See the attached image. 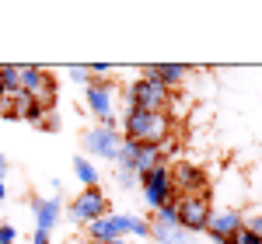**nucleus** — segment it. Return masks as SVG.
Here are the masks:
<instances>
[{
	"instance_id": "1",
	"label": "nucleus",
	"mask_w": 262,
	"mask_h": 244,
	"mask_svg": "<svg viewBox=\"0 0 262 244\" xmlns=\"http://www.w3.org/2000/svg\"><path fill=\"white\" fill-rule=\"evenodd\" d=\"M122 140L143 143V147H164L175 133V122L164 112H126L119 122Z\"/></svg>"
},
{
	"instance_id": "2",
	"label": "nucleus",
	"mask_w": 262,
	"mask_h": 244,
	"mask_svg": "<svg viewBox=\"0 0 262 244\" xmlns=\"http://www.w3.org/2000/svg\"><path fill=\"white\" fill-rule=\"evenodd\" d=\"M179 91H168L164 84L150 81V77H140L126 87V112H164L171 108V98Z\"/></svg>"
},
{
	"instance_id": "3",
	"label": "nucleus",
	"mask_w": 262,
	"mask_h": 244,
	"mask_svg": "<svg viewBox=\"0 0 262 244\" xmlns=\"http://www.w3.org/2000/svg\"><path fill=\"white\" fill-rule=\"evenodd\" d=\"M108 196L101 192L98 185H91V188H84V192H77V199L67 206V216H70V224L77 227H88L95 224V220H101V216H108Z\"/></svg>"
},
{
	"instance_id": "4",
	"label": "nucleus",
	"mask_w": 262,
	"mask_h": 244,
	"mask_svg": "<svg viewBox=\"0 0 262 244\" xmlns=\"http://www.w3.org/2000/svg\"><path fill=\"white\" fill-rule=\"evenodd\" d=\"M21 91L39 105V108L56 112V81L42 66H21Z\"/></svg>"
},
{
	"instance_id": "5",
	"label": "nucleus",
	"mask_w": 262,
	"mask_h": 244,
	"mask_svg": "<svg viewBox=\"0 0 262 244\" xmlns=\"http://www.w3.org/2000/svg\"><path fill=\"white\" fill-rule=\"evenodd\" d=\"M137 185L143 188V199H147L150 209H161L168 199H175V192H171V164H158V167L137 175Z\"/></svg>"
},
{
	"instance_id": "6",
	"label": "nucleus",
	"mask_w": 262,
	"mask_h": 244,
	"mask_svg": "<svg viewBox=\"0 0 262 244\" xmlns=\"http://www.w3.org/2000/svg\"><path fill=\"white\" fill-rule=\"evenodd\" d=\"M171 192L185 199V196H206L210 192V178L200 164L192 161H175L171 164Z\"/></svg>"
},
{
	"instance_id": "7",
	"label": "nucleus",
	"mask_w": 262,
	"mask_h": 244,
	"mask_svg": "<svg viewBox=\"0 0 262 244\" xmlns=\"http://www.w3.org/2000/svg\"><path fill=\"white\" fill-rule=\"evenodd\" d=\"M210 196L213 192H206V196H185L179 199V227L185 234H200L206 230V220H210Z\"/></svg>"
},
{
	"instance_id": "8",
	"label": "nucleus",
	"mask_w": 262,
	"mask_h": 244,
	"mask_svg": "<svg viewBox=\"0 0 262 244\" xmlns=\"http://www.w3.org/2000/svg\"><path fill=\"white\" fill-rule=\"evenodd\" d=\"M140 77H150V81L164 84L168 91H179L182 84L192 77V66H185V63H147L140 70Z\"/></svg>"
},
{
	"instance_id": "9",
	"label": "nucleus",
	"mask_w": 262,
	"mask_h": 244,
	"mask_svg": "<svg viewBox=\"0 0 262 244\" xmlns=\"http://www.w3.org/2000/svg\"><path fill=\"white\" fill-rule=\"evenodd\" d=\"M116 81H108V77H91L88 81V108L95 112V115H112V105H116Z\"/></svg>"
},
{
	"instance_id": "10",
	"label": "nucleus",
	"mask_w": 262,
	"mask_h": 244,
	"mask_svg": "<svg viewBox=\"0 0 262 244\" xmlns=\"http://www.w3.org/2000/svg\"><path fill=\"white\" fill-rule=\"evenodd\" d=\"M84 147H88V154H95V157H105V161H116V154H119L122 147V133L119 129H88V136H84Z\"/></svg>"
},
{
	"instance_id": "11",
	"label": "nucleus",
	"mask_w": 262,
	"mask_h": 244,
	"mask_svg": "<svg viewBox=\"0 0 262 244\" xmlns=\"http://www.w3.org/2000/svg\"><path fill=\"white\" fill-rule=\"evenodd\" d=\"M238 230H242V209L224 206V209H210V220H206L203 234H210L217 241V237H234Z\"/></svg>"
},
{
	"instance_id": "12",
	"label": "nucleus",
	"mask_w": 262,
	"mask_h": 244,
	"mask_svg": "<svg viewBox=\"0 0 262 244\" xmlns=\"http://www.w3.org/2000/svg\"><path fill=\"white\" fill-rule=\"evenodd\" d=\"M129 234V216H101L95 224H88V241L98 244V241H116V237H126Z\"/></svg>"
},
{
	"instance_id": "13",
	"label": "nucleus",
	"mask_w": 262,
	"mask_h": 244,
	"mask_svg": "<svg viewBox=\"0 0 262 244\" xmlns=\"http://www.w3.org/2000/svg\"><path fill=\"white\" fill-rule=\"evenodd\" d=\"M32 213H35V230H53L56 227V220H60V213H63V203H60V196L56 199H39V196H32Z\"/></svg>"
},
{
	"instance_id": "14",
	"label": "nucleus",
	"mask_w": 262,
	"mask_h": 244,
	"mask_svg": "<svg viewBox=\"0 0 262 244\" xmlns=\"http://www.w3.org/2000/svg\"><path fill=\"white\" fill-rule=\"evenodd\" d=\"M150 237L158 244H192V234H185L179 224H150Z\"/></svg>"
},
{
	"instance_id": "15",
	"label": "nucleus",
	"mask_w": 262,
	"mask_h": 244,
	"mask_svg": "<svg viewBox=\"0 0 262 244\" xmlns=\"http://www.w3.org/2000/svg\"><path fill=\"white\" fill-rule=\"evenodd\" d=\"M140 150H143V143L122 140L119 154H116V171H133V175H137V167H140Z\"/></svg>"
},
{
	"instance_id": "16",
	"label": "nucleus",
	"mask_w": 262,
	"mask_h": 244,
	"mask_svg": "<svg viewBox=\"0 0 262 244\" xmlns=\"http://www.w3.org/2000/svg\"><path fill=\"white\" fill-rule=\"evenodd\" d=\"M0 84H4L7 94L11 91H21V63H4L0 66Z\"/></svg>"
},
{
	"instance_id": "17",
	"label": "nucleus",
	"mask_w": 262,
	"mask_h": 244,
	"mask_svg": "<svg viewBox=\"0 0 262 244\" xmlns=\"http://www.w3.org/2000/svg\"><path fill=\"white\" fill-rule=\"evenodd\" d=\"M74 175L84 182V188L98 185V171H95V164H88V157H74Z\"/></svg>"
},
{
	"instance_id": "18",
	"label": "nucleus",
	"mask_w": 262,
	"mask_h": 244,
	"mask_svg": "<svg viewBox=\"0 0 262 244\" xmlns=\"http://www.w3.org/2000/svg\"><path fill=\"white\" fill-rule=\"evenodd\" d=\"M242 227H245V230H252V234L262 241V213H255V209L242 213Z\"/></svg>"
},
{
	"instance_id": "19",
	"label": "nucleus",
	"mask_w": 262,
	"mask_h": 244,
	"mask_svg": "<svg viewBox=\"0 0 262 244\" xmlns=\"http://www.w3.org/2000/svg\"><path fill=\"white\" fill-rule=\"evenodd\" d=\"M129 234H137V237H150V224H147V220H137V216H129Z\"/></svg>"
},
{
	"instance_id": "20",
	"label": "nucleus",
	"mask_w": 262,
	"mask_h": 244,
	"mask_svg": "<svg viewBox=\"0 0 262 244\" xmlns=\"http://www.w3.org/2000/svg\"><path fill=\"white\" fill-rule=\"evenodd\" d=\"M70 81H77V84H84V87H88V81H91L88 66H77V63H74V66H70Z\"/></svg>"
},
{
	"instance_id": "21",
	"label": "nucleus",
	"mask_w": 262,
	"mask_h": 244,
	"mask_svg": "<svg viewBox=\"0 0 262 244\" xmlns=\"http://www.w3.org/2000/svg\"><path fill=\"white\" fill-rule=\"evenodd\" d=\"M116 182H119L122 188H133V185H137V175H133V171H116Z\"/></svg>"
},
{
	"instance_id": "22",
	"label": "nucleus",
	"mask_w": 262,
	"mask_h": 244,
	"mask_svg": "<svg viewBox=\"0 0 262 244\" xmlns=\"http://www.w3.org/2000/svg\"><path fill=\"white\" fill-rule=\"evenodd\" d=\"M88 74L91 77H112V66L108 63H95V66H88Z\"/></svg>"
},
{
	"instance_id": "23",
	"label": "nucleus",
	"mask_w": 262,
	"mask_h": 244,
	"mask_svg": "<svg viewBox=\"0 0 262 244\" xmlns=\"http://www.w3.org/2000/svg\"><path fill=\"white\" fill-rule=\"evenodd\" d=\"M14 237H18V234H14V227H11V224H0V244H14Z\"/></svg>"
},
{
	"instance_id": "24",
	"label": "nucleus",
	"mask_w": 262,
	"mask_h": 244,
	"mask_svg": "<svg viewBox=\"0 0 262 244\" xmlns=\"http://www.w3.org/2000/svg\"><path fill=\"white\" fill-rule=\"evenodd\" d=\"M234 241H238V244H262L259 237H255L252 230H245V227H242V230H238V237H234Z\"/></svg>"
},
{
	"instance_id": "25",
	"label": "nucleus",
	"mask_w": 262,
	"mask_h": 244,
	"mask_svg": "<svg viewBox=\"0 0 262 244\" xmlns=\"http://www.w3.org/2000/svg\"><path fill=\"white\" fill-rule=\"evenodd\" d=\"M39 126H42V129H49V133H53V129H60V122H56V115H53V112H46Z\"/></svg>"
},
{
	"instance_id": "26",
	"label": "nucleus",
	"mask_w": 262,
	"mask_h": 244,
	"mask_svg": "<svg viewBox=\"0 0 262 244\" xmlns=\"http://www.w3.org/2000/svg\"><path fill=\"white\" fill-rule=\"evenodd\" d=\"M32 244H49V234H46V230H35V234H32Z\"/></svg>"
},
{
	"instance_id": "27",
	"label": "nucleus",
	"mask_w": 262,
	"mask_h": 244,
	"mask_svg": "<svg viewBox=\"0 0 262 244\" xmlns=\"http://www.w3.org/2000/svg\"><path fill=\"white\" fill-rule=\"evenodd\" d=\"M4 175H7V157L0 154V182H4Z\"/></svg>"
},
{
	"instance_id": "28",
	"label": "nucleus",
	"mask_w": 262,
	"mask_h": 244,
	"mask_svg": "<svg viewBox=\"0 0 262 244\" xmlns=\"http://www.w3.org/2000/svg\"><path fill=\"white\" fill-rule=\"evenodd\" d=\"M234 237H238V234H234ZM234 237H217V241H213V244H238V241H234Z\"/></svg>"
},
{
	"instance_id": "29",
	"label": "nucleus",
	"mask_w": 262,
	"mask_h": 244,
	"mask_svg": "<svg viewBox=\"0 0 262 244\" xmlns=\"http://www.w3.org/2000/svg\"><path fill=\"white\" fill-rule=\"evenodd\" d=\"M98 244H126V237H116V241H98Z\"/></svg>"
},
{
	"instance_id": "30",
	"label": "nucleus",
	"mask_w": 262,
	"mask_h": 244,
	"mask_svg": "<svg viewBox=\"0 0 262 244\" xmlns=\"http://www.w3.org/2000/svg\"><path fill=\"white\" fill-rule=\"evenodd\" d=\"M4 199H7V188H4V182H0V203H4Z\"/></svg>"
},
{
	"instance_id": "31",
	"label": "nucleus",
	"mask_w": 262,
	"mask_h": 244,
	"mask_svg": "<svg viewBox=\"0 0 262 244\" xmlns=\"http://www.w3.org/2000/svg\"><path fill=\"white\" fill-rule=\"evenodd\" d=\"M0 94H4V84H0Z\"/></svg>"
},
{
	"instance_id": "32",
	"label": "nucleus",
	"mask_w": 262,
	"mask_h": 244,
	"mask_svg": "<svg viewBox=\"0 0 262 244\" xmlns=\"http://www.w3.org/2000/svg\"><path fill=\"white\" fill-rule=\"evenodd\" d=\"M81 244H91V241H81Z\"/></svg>"
}]
</instances>
